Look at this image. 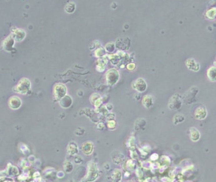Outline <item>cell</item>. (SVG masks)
Masks as SVG:
<instances>
[{
	"label": "cell",
	"mask_w": 216,
	"mask_h": 182,
	"mask_svg": "<svg viewBox=\"0 0 216 182\" xmlns=\"http://www.w3.org/2000/svg\"><path fill=\"white\" fill-rule=\"evenodd\" d=\"M25 36H26V33L25 31L22 29H16L15 31L13 32L12 34V36L13 37L14 40L18 42H20L23 41L24 38L25 37Z\"/></svg>",
	"instance_id": "6"
},
{
	"label": "cell",
	"mask_w": 216,
	"mask_h": 182,
	"mask_svg": "<svg viewBox=\"0 0 216 182\" xmlns=\"http://www.w3.org/2000/svg\"><path fill=\"white\" fill-rule=\"evenodd\" d=\"M15 41L12 35L8 36L3 41V49L8 52L10 51L15 44Z\"/></svg>",
	"instance_id": "7"
},
{
	"label": "cell",
	"mask_w": 216,
	"mask_h": 182,
	"mask_svg": "<svg viewBox=\"0 0 216 182\" xmlns=\"http://www.w3.org/2000/svg\"><path fill=\"white\" fill-rule=\"evenodd\" d=\"M22 100L17 96H12L8 100V106L12 110H18L22 106Z\"/></svg>",
	"instance_id": "3"
},
{
	"label": "cell",
	"mask_w": 216,
	"mask_h": 182,
	"mask_svg": "<svg viewBox=\"0 0 216 182\" xmlns=\"http://www.w3.org/2000/svg\"><path fill=\"white\" fill-rule=\"evenodd\" d=\"M135 84L139 85V86H140L139 92H142V91H145L146 89V84L145 83V81L142 79L137 80V81H135Z\"/></svg>",
	"instance_id": "12"
},
{
	"label": "cell",
	"mask_w": 216,
	"mask_h": 182,
	"mask_svg": "<svg viewBox=\"0 0 216 182\" xmlns=\"http://www.w3.org/2000/svg\"><path fill=\"white\" fill-rule=\"evenodd\" d=\"M214 65H215V66L216 67V60H215V62H214Z\"/></svg>",
	"instance_id": "15"
},
{
	"label": "cell",
	"mask_w": 216,
	"mask_h": 182,
	"mask_svg": "<svg viewBox=\"0 0 216 182\" xmlns=\"http://www.w3.org/2000/svg\"><path fill=\"white\" fill-rule=\"evenodd\" d=\"M207 115V111L205 106H199L195 112V116L197 120H204L206 118Z\"/></svg>",
	"instance_id": "5"
},
{
	"label": "cell",
	"mask_w": 216,
	"mask_h": 182,
	"mask_svg": "<svg viewBox=\"0 0 216 182\" xmlns=\"http://www.w3.org/2000/svg\"><path fill=\"white\" fill-rule=\"evenodd\" d=\"M186 66L187 68L193 71L197 72L200 70V64L194 58H189L186 61Z\"/></svg>",
	"instance_id": "4"
},
{
	"label": "cell",
	"mask_w": 216,
	"mask_h": 182,
	"mask_svg": "<svg viewBox=\"0 0 216 182\" xmlns=\"http://www.w3.org/2000/svg\"><path fill=\"white\" fill-rule=\"evenodd\" d=\"M207 76L208 79L212 82H216V67L214 66H210L207 71Z\"/></svg>",
	"instance_id": "9"
},
{
	"label": "cell",
	"mask_w": 216,
	"mask_h": 182,
	"mask_svg": "<svg viewBox=\"0 0 216 182\" xmlns=\"http://www.w3.org/2000/svg\"><path fill=\"white\" fill-rule=\"evenodd\" d=\"M182 105V100L177 95L173 96L169 101V108L171 110H178Z\"/></svg>",
	"instance_id": "2"
},
{
	"label": "cell",
	"mask_w": 216,
	"mask_h": 182,
	"mask_svg": "<svg viewBox=\"0 0 216 182\" xmlns=\"http://www.w3.org/2000/svg\"><path fill=\"white\" fill-rule=\"evenodd\" d=\"M31 87V82L30 80L27 78H22L18 81L17 86L13 88V91L20 94H26L29 92Z\"/></svg>",
	"instance_id": "1"
},
{
	"label": "cell",
	"mask_w": 216,
	"mask_h": 182,
	"mask_svg": "<svg viewBox=\"0 0 216 182\" xmlns=\"http://www.w3.org/2000/svg\"><path fill=\"white\" fill-rule=\"evenodd\" d=\"M73 8H75V4H74V3H69L68 5H67V6H66V8H65L66 12H68V13H72V12H73L74 10H75V8H73Z\"/></svg>",
	"instance_id": "14"
},
{
	"label": "cell",
	"mask_w": 216,
	"mask_h": 182,
	"mask_svg": "<svg viewBox=\"0 0 216 182\" xmlns=\"http://www.w3.org/2000/svg\"><path fill=\"white\" fill-rule=\"evenodd\" d=\"M66 93L65 87L61 84H58L55 87V96L56 98L63 97Z\"/></svg>",
	"instance_id": "8"
},
{
	"label": "cell",
	"mask_w": 216,
	"mask_h": 182,
	"mask_svg": "<svg viewBox=\"0 0 216 182\" xmlns=\"http://www.w3.org/2000/svg\"><path fill=\"white\" fill-rule=\"evenodd\" d=\"M184 120V118L183 115H177L174 118V124H178L179 123H181Z\"/></svg>",
	"instance_id": "13"
},
{
	"label": "cell",
	"mask_w": 216,
	"mask_h": 182,
	"mask_svg": "<svg viewBox=\"0 0 216 182\" xmlns=\"http://www.w3.org/2000/svg\"><path fill=\"white\" fill-rule=\"evenodd\" d=\"M205 17L209 20H214L216 18V8L213 7L209 9L205 13Z\"/></svg>",
	"instance_id": "11"
},
{
	"label": "cell",
	"mask_w": 216,
	"mask_h": 182,
	"mask_svg": "<svg viewBox=\"0 0 216 182\" xmlns=\"http://www.w3.org/2000/svg\"><path fill=\"white\" fill-rule=\"evenodd\" d=\"M190 137L193 142L198 141L200 138V134L199 131L195 128H191L190 129Z\"/></svg>",
	"instance_id": "10"
}]
</instances>
